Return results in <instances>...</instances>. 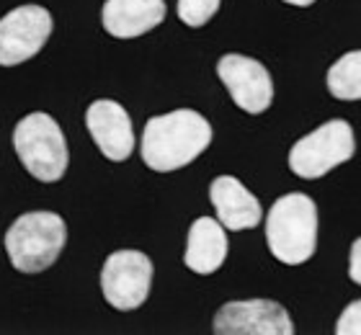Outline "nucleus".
I'll use <instances>...</instances> for the list:
<instances>
[{"label":"nucleus","mask_w":361,"mask_h":335,"mask_svg":"<svg viewBox=\"0 0 361 335\" xmlns=\"http://www.w3.org/2000/svg\"><path fill=\"white\" fill-rule=\"evenodd\" d=\"M212 142V124L191 109L152 116L142 132V160L158 173L178 171L202 155Z\"/></svg>","instance_id":"f257e3e1"},{"label":"nucleus","mask_w":361,"mask_h":335,"mask_svg":"<svg viewBox=\"0 0 361 335\" xmlns=\"http://www.w3.org/2000/svg\"><path fill=\"white\" fill-rule=\"evenodd\" d=\"M266 243L286 266L307 263L317 245V209L307 194H286L274 201L266 217Z\"/></svg>","instance_id":"f03ea898"},{"label":"nucleus","mask_w":361,"mask_h":335,"mask_svg":"<svg viewBox=\"0 0 361 335\" xmlns=\"http://www.w3.org/2000/svg\"><path fill=\"white\" fill-rule=\"evenodd\" d=\"M68 240L65 219L54 212H29L16 219L6 232V250L16 271L39 274L47 271Z\"/></svg>","instance_id":"7ed1b4c3"},{"label":"nucleus","mask_w":361,"mask_h":335,"mask_svg":"<svg viewBox=\"0 0 361 335\" xmlns=\"http://www.w3.org/2000/svg\"><path fill=\"white\" fill-rule=\"evenodd\" d=\"M13 147L23 168L42 183H54L68 171V142L49 114L23 116L13 129Z\"/></svg>","instance_id":"20e7f679"},{"label":"nucleus","mask_w":361,"mask_h":335,"mask_svg":"<svg viewBox=\"0 0 361 335\" xmlns=\"http://www.w3.org/2000/svg\"><path fill=\"white\" fill-rule=\"evenodd\" d=\"M356 152V137L351 124L343 119L325 121L323 127L302 137L289 150V168L294 176L307 181L323 178L336 165H343Z\"/></svg>","instance_id":"39448f33"},{"label":"nucleus","mask_w":361,"mask_h":335,"mask_svg":"<svg viewBox=\"0 0 361 335\" xmlns=\"http://www.w3.org/2000/svg\"><path fill=\"white\" fill-rule=\"evenodd\" d=\"M152 284V263L140 250H116L101 268V291L114 310L129 312L145 305Z\"/></svg>","instance_id":"423d86ee"},{"label":"nucleus","mask_w":361,"mask_h":335,"mask_svg":"<svg viewBox=\"0 0 361 335\" xmlns=\"http://www.w3.org/2000/svg\"><path fill=\"white\" fill-rule=\"evenodd\" d=\"M52 16L42 6L13 8L0 18V65L13 67L31 60L52 37Z\"/></svg>","instance_id":"0eeeda50"},{"label":"nucleus","mask_w":361,"mask_h":335,"mask_svg":"<svg viewBox=\"0 0 361 335\" xmlns=\"http://www.w3.org/2000/svg\"><path fill=\"white\" fill-rule=\"evenodd\" d=\"M217 335H292V317L274 299L227 302L214 315Z\"/></svg>","instance_id":"6e6552de"},{"label":"nucleus","mask_w":361,"mask_h":335,"mask_svg":"<svg viewBox=\"0 0 361 335\" xmlns=\"http://www.w3.org/2000/svg\"><path fill=\"white\" fill-rule=\"evenodd\" d=\"M219 80L243 111L264 114L274 101V83L264 65L245 54H225L217 62Z\"/></svg>","instance_id":"1a4fd4ad"},{"label":"nucleus","mask_w":361,"mask_h":335,"mask_svg":"<svg viewBox=\"0 0 361 335\" xmlns=\"http://www.w3.org/2000/svg\"><path fill=\"white\" fill-rule=\"evenodd\" d=\"M85 127L90 137L114 163H124L132 150H135V132H132V119L124 111V106L116 101H93L85 111Z\"/></svg>","instance_id":"9d476101"},{"label":"nucleus","mask_w":361,"mask_h":335,"mask_svg":"<svg viewBox=\"0 0 361 335\" xmlns=\"http://www.w3.org/2000/svg\"><path fill=\"white\" fill-rule=\"evenodd\" d=\"M209 199L217 209V219L225 230H253L264 217L258 199L235 176H219L212 181Z\"/></svg>","instance_id":"9b49d317"},{"label":"nucleus","mask_w":361,"mask_h":335,"mask_svg":"<svg viewBox=\"0 0 361 335\" xmlns=\"http://www.w3.org/2000/svg\"><path fill=\"white\" fill-rule=\"evenodd\" d=\"M166 18L163 0H106L101 11L104 29L116 39H137Z\"/></svg>","instance_id":"f8f14e48"},{"label":"nucleus","mask_w":361,"mask_h":335,"mask_svg":"<svg viewBox=\"0 0 361 335\" xmlns=\"http://www.w3.org/2000/svg\"><path fill=\"white\" fill-rule=\"evenodd\" d=\"M227 258V235L219 219L199 217L188 230V245L183 263L194 274L209 276L214 274Z\"/></svg>","instance_id":"ddd939ff"},{"label":"nucleus","mask_w":361,"mask_h":335,"mask_svg":"<svg viewBox=\"0 0 361 335\" xmlns=\"http://www.w3.org/2000/svg\"><path fill=\"white\" fill-rule=\"evenodd\" d=\"M328 90L341 101H361V49L333 62L328 70Z\"/></svg>","instance_id":"4468645a"},{"label":"nucleus","mask_w":361,"mask_h":335,"mask_svg":"<svg viewBox=\"0 0 361 335\" xmlns=\"http://www.w3.org/2000/svg\"><path fill=\"white\" fill-rule=\"evenodd\" d=\"M219 0H178V18L191 29H199L217 13Z\"/></svg>","instance_id":"2eb2a0df"},{"label":"nucleus","mask_w":361,"mask_h":335,"mask_svg":"<svg viewBox=\"0 0 361 335\" xmlns=\"http://www.w3.org/2000/svg\"><path fill=\"white\" fill-rule=\"evenodd\" d=\"M336 333L338 335H361V299L351 302V305L341 312L338 322H336Z\"/></svg>","instance_id":"dca6fc26"},{"label":"nucleus","mask_w":361,"mask_h":335,"mask_svg":"<svg viewBox=\"0 0 361 335\" xmlns=\"http://www.w3.org/2000/svg\"><path fill=\"white\" fill-rule=\"evenodd\" d=\"M348 276L351 281L361 284V238L351 245V261H348Z\"/></svg>","instance_id":"f3484780"},{"label":"nucleus","mask_w":361,"mask_h":335,"mask_svg":"<svg viewBox=\"0 0 361 335\" xmlns=\"http://www.w3.org/2000/svg\"><path fill=\"white\" fill-rule=\"evenodd\" d=\"M284 3H289V6H297V8H307V6H312L315 0H284Z\"/></svg>","instance_id":"a211bd4d"}]
</instances>
